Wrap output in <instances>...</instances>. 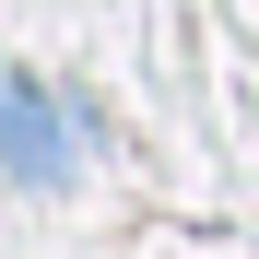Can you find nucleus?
Here are the masks:
<instances>
[{"label": "nucleus", "mask_w": 259, "mask_h": 259, "mask_svg": "<svg viewBox=\"0 0 259 259\" xmlns=\"http://www.w3.org/2000/svg\"><path fill=\"white\" fill-rule=\"evenodd\" d=\"M0 177H24V189H59V177H71V142H59V106L35 95L24 71H0Z\"/></svg>", "instance_id": "obj_1"}]
</instances>
